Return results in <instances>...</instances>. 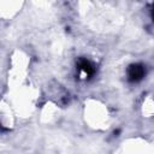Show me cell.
I'll use <instances>...</instances> for the list:
<instances>
[{
  "label": "cell",
  "mask_w": 154,
  "mask_h": 154,
  "mask_svg": "<svg viewBox=\"0 0 154 154\" xmlns=\"http://www.w3.org/2000/svg\"><path fill=\"white\" fill-rule=\"evenodd\" d=\"M76 66H77V72H78L79 77L83 79H88V78L93 77L96 71L94 64L90 60H88L87 58H78L76 61Z\"/></svg>",
  "instance_id": "1"
},
{
  "label": "cell",
  "mask_w": 154,
  "mask_h": 154,
  "mask_svg": "<svg viewBox=\"0 0 154 154\" xmlns=\"http://www.w3.org/2000/svg\"><path fill=\"white\" fill-rule=\"evenodd\" d=\"M146 76V66L141 63L131 64L126 70V77L130 83H138Z\"/></svg>",
  "instance_id": "2"
},
{
  "label": "cell",
  "mask_w": 154,
  "mask_h": 154,
  "mask_svg": "<svg viewBox=\"0 0 154 154\" xmlns=\"http://www.w3.org/2000/svg\"><path fill=\"white\" fill-rule=\"evenodd\" d=\"M4 131H7V129H6V128H4V126L0 124V134H1V132H4Z\"/></svg>",
  "instance_id": "3"
}]
</instances>
